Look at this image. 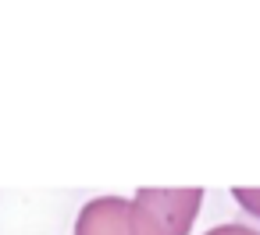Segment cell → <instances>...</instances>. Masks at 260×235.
Listing matches in <instances>:
<instances>
[{
    "label": "cell",
    "mask_w": 260,
    "mask_h": 235,
    "mask_svg": "<svg viewBox=\"0 0 260 235\" xmlns=\"http://www.w3.org/2000/svg\"><path fill=\"white\" fill-rule=\"evenodd\" d=\"M128 207L136 235H189L203 207V189H136Z\"/></svg>",
    "instance_id": "6da1fadb"
},
{
    "label": "cell",
    "mask_w": 260,
    "mask_h": 235,
    "mask_svg": "<svg viewBox=\"0 0 260 235\" xmlns=\"http://www.w3.org/2000/svg\"><path fill=\"white\" fill-rule=\"evenodd\" d=\"M232 196H235V203H239L246 214L260 217V189H256V185H239V189H232Z\"/></svg>",
    "instance_id": "3957f363"
},
{
    "label": "cell",
    "mask_w": 260,
    "mask_h": 235,
    "mask_svg": "<svg viewBox=\"0 0 260 235\" xmlns=\"http://www.w3.org/2000/svg\"><path fill=\"white\" fill-rule=\"evenodd\" d=\"M203 235H260V231H253V228H246V224H217V228H210V231H203Z\"/></svg>",
    "instance_id": "277c9868"
},
{
    "label": "cell",
    "mask_w": 260,
    "mask_h": 235,
    "mask_svg": "<svg viewBox=\"0 0 260 235\" xmlns=\"http://www.w3.org/2000/svg\"><path fill=\"white\" fill-rule=\"evenodd\" d=\"M75 235H136L132 231V207L121 196H100L89 199L79 210Z\"/></svg>",
    "instance_id": "7a4b0ae2"
}]
</instances>
